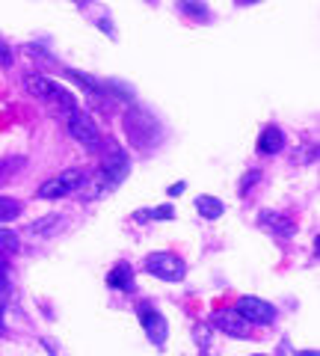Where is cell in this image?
Here are the masks:
<instances>
[{"label":"cell","instance_id":"484cf974","mask_svg":"<svg viewBox=\"0 0 320 356\" xmlns=\"http://www.w3.org/2000/svg\"><path fill=\"white\" fill-rule=\"evenodd\" d=\"M3 332H6V327H3V318H0V336H3Z\"/></svg>","mask_w":320,"mask_h":356},{"label":"cell","instance_id":"3957f363","mask_svg":"<svg viewBox=\"0 0 320 356\" xmlns=\"http://www.w3.org/2000/svg\"><path fill=\"white\" fill-rule=\"evenodd\" d=\"M27 92H33L36 98H45V102L60 104V110H65V113H71V110H77L74 95H71V92H65V89H62L60 83H53V81H51V77L30 74V77H27Z\"/></svg>","mask_w":320,"mask_h":356},{"label":"cell","instance_id":"e0dca14e","mask_svg":"<svg viewBox=\"0 0 320 356\" xmlns=\"http://www.w3.org/2000/svg\"><path fill=\"white\" fill-rule=\"evenodd\" d=\"M18 250H21V241L15 232L0 229V252H18Z\"/></svg>","mask_w":320,"mask_h":356},{"label":"cell","instance_id":"6da1fadb","mask_svg":"<svg viewBox=\"0 0 320 356\" xmlns=\"http://www.w3.org/2000/svg\"><path fill=\"white\" fill-rule=\"evenodd\" d=\"M130 172V158L122 152V149H113L107 154V158L101 161V166H98V172L92 178H86V191H83V202H95V199H101L107 193H113L119 184L128 178Z\"/></svg>","mask_w":320,"mask_h":356},{"label":"cell","instance_id":"7402d4cb","mask_svg":"<svg viewBox=\"0 0 320 356\" xmlns=\"http://www.w3.org/2000/svg\"><path fill=\"white\" fill-rule=\"evenodd\" d=\"M0 65H12V51L3 42H0Z\"/></svg>","mask_w":320,"mask_h":356},{"label":"cell","instance_id":"5b68a950","mask_svg":"<svg viewBox=\"0 0 320 356\" xmlns=\"http://www.w3.org/2000/svg\"><path fill=\"white\" fill-rule=\"evenodd\" d=\"M83 181H86V172L83 170H65V172H57L53 178H48V181L36 191V196L39 199H62V196L74 193Z\"/></svg>","mask_w":320,"mask_h":356},{"label":"cell","instance_id":"5bb4252c","mask_svg":"<svg viewBox=\"0 0 320 356\" xmlns=\"http://www.w3.org/2000/svg\"><path fill=\"white\" fill-rule=\"evenodd\" d=\"M175 6H178L184 15L196 18V21H211V9H208L205 0H178Z\"/></svg>","mask_w":320,"mask_h":356},{"label":"cell","instance_id":"ac0fdd59","mask_svg":"<svg viewBox=\"0 0 320 356\" xmlns=\"http://www.w3.org/2000/svg\"><path fill=\"white\" fill-rule=\"evenodd\" d=\"M65 77H71V81H81V86H83V89H90V92H101V83H98L95 77L83 74V72H74V69H69V72H65Z\"/></svg>","mask_w":320,"mask_h":356},{"label":"cell","instance_id":"8fae6325","mask_svg":"<svg viewBox=\"0 0 320 356\" xmlns=\"http://www.w3.org/2000/svg\"><path fill=\"white\" fill-rule=\"evenodd\" d=\"M282 146H285V137H282V131L276 125H267L261 131V137H258V152L261 154H279Z\"/></svg>","mask_w":320,"mask_h":356},{"label":"cell","instance_id":"4fadbf2b","mask_svg":"<svg viewBox=\"0 0 320 356\" xmlns=\"http://www.w3.org/2000/svg\"><path fill=\"white\" fill-rule=\"evenodd\" d=\"M196 211L202 217H208V220H219V217H223V211H226V205L219 202L217 196H199L196 199Z\"/></svg>","mask_w":320,"mask_h":356},{"label":"cell","instance_id":"277c9868","mask_svg":"<svg viewBox=\"0 0 320 356\" xmlns=\"http://www.w3.org/2000/svg\"><path fill=\"white\" fill-rule=\"evenodd\" d=\"M146 273L158 276L163 282H181L187 273V264L172 252H151L146 255Z\"/></svg>","mask_w":320,"mask_h":356},{"label":"cell","instance_id":"9a60e30c","mask_svg":"<svg viewBox=\"0 0 320 356\" xmlns=\"http://www.w3.org/2000/svg\"><path fill=\"white\" fill-rule=\"evenodd\" d=\"M18 214H21V202H15L9 196H0V222H12Z\"/></svg>","mask_w":320,"mask_h":356},{"label":"cell","instance_id":"83f0119b","mask_svg":"<svg viewBox=\"0 0 320 356\" xmlns=\"http://www.w3.org/2000/svg\"><path fill=\"white\" fill-rule=\"evenodd\" d=\"M258 356H261V353H258Z\"/></svg>","mask_w":320,"mask_h":356},{"label":"cell","instance_id":"7a4b0ae2","mask_svg":"<svg viewBox=\"0 0 320 356\" xmlns=\"http://www.w3.org/2000/svg\"><path fill=\"white\" fill-rule=\"evenodd\" d=\"M125 131H128V140L134 143L137 149H154L163 137L160 122L151 113H146L142 107H130L125 113Z\"/></svg>","mask_w":320,"mask_h":356},{"label":"cell","instance_id":"8992f818","mask_svg":"<svg viewBox=\"0 0 320 356\" xmlns=\"http://www.w3.org/2000/svg\"><path fill=\"white\" fill-rule=\"evenodd\" d=\"M69 134L81 143L83 149H98L101 146V134H98V125L90 119V113H83V110H71L69 113Z\"/></svg>","mask_w":320,"mask_h":356},{"label":"cell","instance_id":"2e32d148","mask_svg":"<svg viewBox=\"0 0 320 356\" xmlns=\"http://www.w3.org/2000/svg\"><path fill=\"white\" fill-rule=\"evenodd\" d=\"M57 222H62V217H60V214H48V217H42V220L33 222L30 232H33V235H48V232L57 229Z\"/></svg>","mask_w":320,"mask_h":356},{"label":"cell","instance_id":"ffe728a7","mask_svg":"<svg viewBox=\"0 0 320 356\" xmlns=\"http://www.w3.org/2000/svg\"><path fill=\"white\" fill-rule=\"evenodd\" d=\"M193 339H196V344H199V348H208V344H211V327H208V324H196L193 327Z\"/></svg>","mask_w":320,"mask_h":356},{"label":"cell","instance_id":"d6986e66","mask_svg":"<svg viewBox=\"0 0 320 356\" xmlns=\"http://www.w3.org/2000/svg\"><path fill=\"white\" fill-rule=\"evenodd\" d=\"M149 217H158V220H172L175 217V211L172 205H163V208H154V211H140L137 220H149Z\"/></svg>","mask_w":320,"mask_h":356},{"label":"cell","instance_id":"7c38bea8","mask_svg":"<svg viewBox=\"0 0 320 356\" xmlns=\"http://www.w3.org/2000/svg\"><path fill=\"white\" fill-rule=\"evenodd\" d=\"M107 285L110 288H119V291H130V285H134V270H130L128 261H119L113 270L107 273Z\"/></svg>","mask_w":320,"mask_h":356},{"label":"cell","instance_id":"9c48e42d","mask_svg":"<svg viewBox=\"0 0 320 356\" xmlns=\"http://www.w3.org/2000/svg\"><path fill=\"white\" fill-rule=\"evenodd\" d=\"M261 226L267 232H273V235H282V238H291L296 232L294 220L285 217V214H276V211H264V214H261Z\"/></svg>","mask_w":320,"mask_h":356},{"label":"cell","instance_id":"44dd1931","mask_svg":"<svg viewBox=\"0 0 320 356\" xmlns=\"http://www.w3.org/2000/svg\"><path fill=\"white\" fill-rule=\"evenodd\" d=\"M6 294H9V264L3 255H0V303L6 300Z\"/></svg>","mask_w":320,"mask_h":356},{"label":"cell","instance_id":"4316f807","mask_svg":"<svg viewBox=\"0 0 320 356\" xmlns=\"http://www.w3.org/2000/svg\"><path fill=\"white\" fill-rule=\"evenodd\" d=\"M244 3H258V0H244Z\"/></svg>","mask_w":320,"mask_h":356},{"label":"cell","instance_id":"d4e9b609","mask_svg":"<svg viewBox=\"0 0 320 356\" xmlns=\"http://www.w3.org/2000/svg\"><path fill=\"white\" fill-rule=\"evenodd\" d=\"M296 356H317V350H296Z\"/></svg>","mask_w":320,"mask_h":356},{"label":"cell","instance_id":"cb8c5ba5","mask_svg":"<svg viewBox=\"0 0 320 356\" xmlns=\"http://www.w3.org/2000/svg\"><path fill=\"white\" fill-rule=\"evenodd\" d=\"M184 187H187L184 181H178V184H172V187H169V196H178V193H184Z\"/></svg>","mask_w":320,"mask_h":356},{"label":"cell","instance_id":"603a6c76","mask_svg":"<svg viewBox=\"0 0 320 356\" xmlns=\"http://www.w3.org/2000/svg\"><path fill=\"white\" fill-rule=\"evenodd\" d=\"M258 178H261L258 172H246V181L240 184V191H249V184H252V181H258Z\"/></svg>","mask_w":320,"mask_h":356},{"label":"cell","instance_id":"52a82bcc","mask_svg":"<svg viewBox=\"0 0 320 356\" xmlns=\"http://www.w3.org/2000/svg\"><path fill=\"white\" fill-rule=\"evenodd\" d=\"M235 312L246 321V324H258V327H267L276 321V306L267 303V300H261V297H240Z\"/></svg>","mask_w":320,"mask_h":356},{"label":"cell","instance_id":"30bf717a","mask_svg":"<svg viewBox=\"0 0 320 356\" xmlns=\"http://www.w3.org/2000/svg\"><path fill=\"white\" fill-rule=\"evenodd\" d=\"M217 327L223 332H228V336H235V339H246L249 336V324L237 315V312H219V315H217Z\"/></svg>","mask_w":320,"mask_h":356},{"label":"cell","instance_id":"ba28073f","mask_svg":"<svg viewBox=\"0 0 320 356\" xmlns=\"http://www.w3.org/2000/svg\"><path fill=\"white\" fill-rule=\"evenodd\" d=\"M140 324H142L146 336H149L154 344H163V341H167V336H169L167 318H163L158 309H151L149 303H142V306H140Z\"/></svg>","mask_w":320,"mask_h":356}]
</instances>
